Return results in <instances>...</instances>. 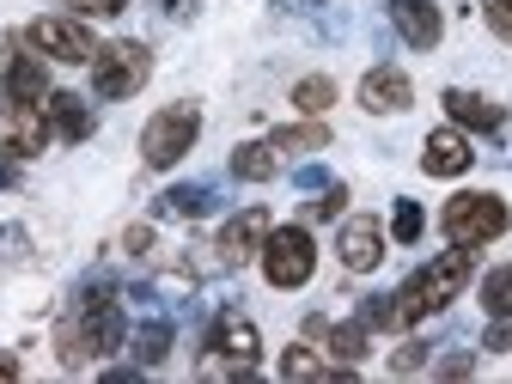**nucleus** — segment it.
Here are the masks:
<instances>
[{"label": "nucleus", "mask_w": 512, "mask_h": 384, "mask_svg": "<svg viewBox=\"0 0 512 384\" xmlns=\"http://www.w3.org/2000/svg\"><path fill=\"white\" fill-rule=\"evenodd\" d=\"M427 232V214H421V202H397V220H391V238L397 244H415Z\"/></svg>", "instance_id": "obj_24"}, {"label": "nucleus", "mask_w": 512, "mask_h": 384, "mask_svg": "<svg viewBox=\"0 0 512 384\" xmlns=\"http://www.w3.org/2000/svg\"><path fill=\"white\" fill-rule=\"evenodd\" d=\"M391 25H397V37L409 49H433L439 31H445V19H439L433 0H391Z\"/></svg>", "instance_id": "obj_13"}, {"label": "nucleus", "mask_w": 512, "mask_h": 384, "mask_svg": "<svg viewBox=\"0 0 512 384\" xmlns=\"http://www.w3.org/2000/svg\"><path fill=\"white\" fill-rule=\"evenodd\" d=\"M293 104H299L305 116H324V110L336 104V80H330V74H311V80H299V86H293Z\"/></svg>", "instance_id": "obj_20"}, {"label": "nucleus", "mask_w": 512, "mask_h": 384, "mask_svg": "<svg viewBox=\"0 0 512 384\" xmlns=\"http://www.w3.org/2000/svg\"><path fill=\"white\" fill-rule=\"evenodd\" d=\"M275 171H281L275 141H244V147L232 153V177H238V183H269Z\"/></svg>", "instance_id": "obj_16"}, {"label": "nucleus", "mask_w": 512, "mask_h": 384, "mask_svg": "<svg viewBox=\"0 0 512 384\" xmlns=\"http://www.w3.org/2000/svg\"><path fill=\"white\" fill-rule=\"evenodd\" d=\"M476 165V147L464 128H433V135L421 141V171L427 177H464Z\"/></svg>", "instance_id": "obj_11"}, {"label": "nucleus", "mask_w": 512, "mask_h": 384, "mask_svg": "<svg viewBox=\"0 0 512 384\" xmlns=\"http://www.w3.org/2000/svg\"><path fill=\"white\" fill-rule=\"evenodd\" d=\"M196 135H202V110H196V104H165V110L141 128V159H147L153 171H171L189 147H196Z\"/></svg>", "instance_id": "obj_3"}, {"label": "nucleus", "mask_w": 512, "mask_h": 384, "mask_svg": "<svg viewBox=\"0 0 512 384\" xmlns=\"http://www.w3.org/2000/svg\"><path fill=\"white\" fill-rule=\"evenodd\" d=\"M122 244H128V256H147V250H153V226H128Z\"/></svg>", "instance_id": "obj_29"}, {"label": "nucleus", "mask_w": 512, "mask_h": 384, "mask_svg": "<svg viewBox=\"0 0 512 384\" xmlns=\"http://www.w3.org/2000/svg\"><path fill=\"white\" fill-rule=\"evenodd\" d=\"M421 366H427V342H409L391 354V372H421Z\"/></svg>", "instance_id": "obj_26"}, {"label": "nucleus", "mask_w": 512, "mask_h": 384, "mask_svg": "<svg viewBox=\"0 0 512 384\" xmlns=\"http://www.w3.org/2000/svg\"><path fill=\"white\" fill-rule=\"evenodd\" d=\"M43 147H49V116H43V104L0 98V153H13V159H37Z\"/></svg>", "instance_id": "obj_8"}, {"label": "nucleus", "mask_w": 512, "mask_h": 384, "mask_svg": "<svg viewBox=\"0 0 512 384\" xmlns=\"http://www.w3.org/2000/svg\"><path fill=\"white\" fill-rule=\"evenodd\" d=\"M336 256H342L348 275H372V269L384 263V226H378L372 214H354V220L342 226V238H336Z\"/></svg>", "instance_id": "obj_10"}, {"label": "nucleus", "mask_w": 512, "mask_h": 384, "mask_svg": "<svg viewBox=\"0 0 512 384\" xmlns=\"http://www.w3.org/2000/svg\"><path fill=\"white\" fill-rule=\"evenodd\" d=\"M482 13H488V25H494L506 43H512V7H482Z\"/></svg>", "instance_id": "obj_31"}, {"label": "nucleus", "mask_w": 512, "mask_h": 384, "mask_svg": "<svg viewBox=\"0 0 512 384\" xmlns=\"http://www.w3.org/2000/svg\"><path fill=\"white\" fill-rule=\"evenodd\" d=\"M360 104H366L372 116H397V110L415 104V86H409L403 68H372V74L360 80Z\"/></svg>", "instance_id": "obj_12"}, {"label": "nucleus", "mask_w": 512, "mask_h": 384, "mask_svg": "<svg viewBox=\"0 0 512 384\" xmlns=\"http://www.w3.org/2000/svg\"><path fill=\"white\" fill-rule=\"evenodd\" d=\"M7 61H13V43H0V80H7Z\"/></svg>", "instance_id": "obj_33"}, {"label": "nucleus", "mask_w": 512, "mask_h": 384, "mask_svg": "<svg viewBox=\"0 0 512 384\" xmlns=\"http://www.w3.org/2000/svg\"><path fill=\"white\" fill-rule=\"evenodd\" d=\"M128 354H135V366H159V360L171 354V324H147V330L135 336V348H128Z\"/></svg>", "instance_id": "obj_21"}, {"label": "nucleus", "mask_w": 512, "mask_h": 384, "mask_svg": "<svg viewBox=\"0 0 512 384\" xmlns=\"http://www.w3.org/2000/svg\"><path fill=\"white\" fill-rule=\"evenodd\" d=\"M31 49L43 55V61H68V68H92V55H98V37L80 25V19H68V13H49V19H31Z\"/></svg>", "instance_id": "obj_7"}, {"label": "nucleus", "mask_w": 512, "mask_h": 384, "mask_svg": "<svg viewBox=\"0 0 512 384\" xmlns=\"http://www.w3.org/2000/svg\"><path fill=\"white\" fill-rule=\"evenodd\" d=\"M43 116L55 122V135H61V141H86V135H92V110H86L74 92H49Z\"/></svg>", "instance_id": "obj_15"}, {"label": "nucleus", "mask_w": 512, "mask_h": 384, "mask_svg": "<svg viewBox=\"0 0 512 384\" xmlns=\"http://www.w3.org/2000/svg\"><path fill=\"white\" fill-rule=\"evenodd\" d=\"M482 7H512V0H482Z\"/></svg>", "instance_id": "obj_35"}, {"label": "nucleus", "mask_w": 512, "mask_h": 384, "mask_svg": "<svg viewBox=\"0 0 512 384\" xmlns=\"http://www.w3.org/2000/svg\"><path fill=\"white\" fill-rule=\"evenodd\" d=\"M7 98H25V104H43L49 98V68H43V55H19L7 61Z\"/></svg>", "instance_id": "obj_14"}, {"label": "nucleus", "mask_w": 512, "mask_h": 384, "mask_svg": "<svg viewBox=\"0 0 512 384\" xmlns=\"http://www.w3.org/2000/svg\"><path fill=\"white\" fill-rule=\"evenodd\" d=\"M13 378H19V360H13V354H0V384H13Z\"/></svg>", "instance_id": "obj_32"}, {"label": "nucleus", "mask_w": 512, "mask_h": 384, "mask_svg": "<svg viewBox=\"0 0 512 384\" xmlns=\"http://www.w3.org/2000/svg\"><path fill=\"white\" fill-rule=\"evenodd\" d=\"M269 232H275L269 208H244V214H232V220L220 226V244H214V250H220V263L238 269V263H250V256H263Z\"/></svg>", "instance_id": "obj_9"}, {"label": "nucleus", "mask_w": 512, "mask_h": 384, "mask_svg": "<svg viewBox=\"0 0 512 384\" xmlns=\"http://www.w3.org/2000/svg\"><path fill=\"white\" fill-rule=\"evenodd\" d=\"M74 7H80V13H92V19H116L128 0H74Z\"/></svg>", "instance_id": "obj_28"}, {"label": "nucleus", "mask_w": 512, "mask_h": 384, "mask_svg": "<svg viewBox=\"0 0 512 384\" xmlns=\"http://www.w3.org/2000/svg\"><path fill=\"white\" fill-rule=\"evenodd\" d=\"M470 366H476V360H470V354H445V360H439V366H433V372H439V378H464V372H470Z\"/></svg>", "instance_id": "obj_30"}, {"label": "nucleus", "mask_w": 512, "mask_h": 384, "mask_svg": "<svg viewBox=\"0 0 512 384\" xmlns=\"http://www.w3.org/2000/svg\"><path fill=\"white\" fill-rule=\"evenodd\" d=\"M7 183H13V165H7V159H0V189H7Z\"/></svg>", "instance_id": "obj_34"}, {"label": "nucleus", "mask_w": 512, "mask_h": 384, "mask_svg": "<svg viewBox=\"0 0 512 384\" xmlns=\"http://www.w3.org/2000/svg\"><path fill=\"white\" fill-rule=\"evenodd\" d=\"M208 208H214V189L208 183H183V189L165 196V214H208Z\"/></svg>", "instance_id": "obj_23"}, {"label": "nucleus", "mask_w": 512, "mask_h": 384, "mask_svg": "<svg viewBox=\"0 0 512 384\" xmlns=\"http://www.w3.org/2000/svg\"><path fill=\"white\" fill-rule=\"evenodd\" d=\"M470 269H476V250H464V244L439 250L427 269H415L409 287H397L391 299H366L360 305V324L366 330H415L427 311H445V305L470 287Z\"/></svg>", "instance_id": "obj_1"}, {"label": "nucleus", "mask_w": 512, "mask_h": 384, "mask_svg": "<svg viewBox=\"0 0 512 384\" xmlns=\"http://www.w3.org/2000/svg\"><path fill=\"white\" fill-rule=\"evenodd\" d=\"M342 208H348V189H342V183H330L317 202H305V220H336Z\"/></svg>", "instance_id": "obj_25"}, {"label": "nucleus", "mask_w": 512, "mask_h": 384, "mask_svg": "<svg viewBox=\"0 0 512 384\" xmlns=\"http://www.w3.org/2000/svg\"><path fill=\"white\" fill-rule=\"evenodd\" d=\"M445 110H452V122L458 128H500V104H488V98H476V92H445Z\"/></svg>", "instance_id": "obj_17"}, {"label": "nucleus", "mask_w": 512, "mask_h": 384, "mask_svg": "<svg viewBox=\"0 0 512 384\" xmlns=\"http://www.w3.org/2000/svg\"><path fill=\"white\" fill-rule=\"evenodd\" d=\"M311 269H317L311 232H305V226H275L269 244H263V275H269V287H281V293H287V287H305Z\"/></svg>", "instance_id": "obj_6"}, {"label": "nucleus", "mask_w": 512, "mask_h": 384, "mask_svg": "<svg viewBox=\"0 0 512 384\" xmlns=\"http://www.w3.org/2000/svg\"><path fill=\"white\" fill-rule=\"evenodd\" d=\"M330 147V122H299V128H275V153H324Z\"/></svg>", "instance_id": "obj_18"}, {"label": "nucleus", "mask_w": 512, "mask_h": 384, "mask_svg": "<svg viewBox=\"0 0 512 384\" xmlns=\"http://www.w3.org/2000/svg\"><path fill=\"white\" fill-rule=\"evenodd\" d=\"M482 311H488V317H512V263L482 281Z\"/></svg>", "instance_id": "obj_22"}, {"label": "nucleus", "mask_w": 512, "mask_h": 384, "mask_svg": "<svg viewBox=\"0 0 512 384\" xmlns=\"http://www.w3.org/2000/svg\"><path fill=\"white\" fill-rule=\"evenodd\" d=\"M147 74H153V55H147V43H135V37L104 43V49L92 55V92H98V98H128V92H141Z\"/></svg>", "instance_id": "obj_5"}, {"label": "nucleus", "mask_w": 512, "mask_h": 384, "mask_svg": "<svg viewBox=\"0 0 512 384\" xmlns=\"http://www.w3.org/2000/svg\"><path fill=\"white\" fill-rule=\"evenodd\" d=\"M281 7H299V0H281Z\"/></svg>", "instance_id": "obj_36"}, {"label": "nucleus", "mask_w": 512, "mask_h": 384, "mask_svg": "<svg viewBox=\"0 0 512 384\" xmlns=\"http://www.w3.org/2000/svg\"><path fill=\"white\" fill-rule=\"evenodd\" d=\"M482 348H488V354H506V348H512V317H494V330L482 336Z\"/></svg>", "instance_id": "obj_27"}, {"label": "nucleus", "mask_w": 512, "mask_h": 384, "mask_svg": "<svg viewBox=\"0 0 512 384\" xmlns=\"http://www.w3.org/2000/svg\"><path fill=\"white\" fill-rule=\"evenodd\" d=\"M439 226H445V238H452V244L482 250V244H494L512 226V214H506L500 196H452V202H445V214H439Z\"/></svg>", "instance_id": "obj_4"}, {"label": "nucleus", "mask_w": 512, "mask_h": 384, "mask_svg": "<svg viewBox=\"0 0 512 384\" xmlns=\"http://www.w3.org/2000/svg\"><path fill=\"white\" fill-rule=\"evenodd\" d=\"M330 354H336L342 366H360V360L372 354V330L360 324V317H354V324H336V330H330Z\"/></svg>", "instance_id": "obj_19"}, {"label": "nucleus", "mask_w": 512, "mask_h": 384, "mask_svg": "<svg viewBox=\"0 0 512 384\" xmlns=\"http://www.w3.org/2000/svg\"><path fill=\"white\" fill-rule=\"evenodd\" d=\"M256 354H263L256 324H250V317H238V311H220L214 330H208L202 372H208V378H250V372H256Z\"/></svg>", "instance_id": "obj_2"}]
</instances>
